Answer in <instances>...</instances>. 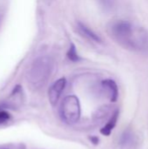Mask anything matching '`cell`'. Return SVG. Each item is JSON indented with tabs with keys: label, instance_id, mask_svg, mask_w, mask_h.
<instances>
[{
	"label": "cell",
	"instance_id": "6da1fadb",
	"mask_svg": "<svg viewBox=\"0 0 148 149\" xmlns=\"http://www.w3.org/2000/svg\"><path fill=\"white\" fill-rule=\"evenodd\" d=\"M112 34L123 46L136 50H148V33L126 21H120L112 26Z\"/></svg>",
	"mask_w": 148,
	"mask_h": 149
},
{
	"label": "cell",
	"instance_id": "7a4b0ae2",
	"mask_svg": "<svg viewBox=\"0 0 148 149\" xmlns=\"http://www.w3.org/2000/svg\"><path fill=\"white\" fill-rule=\"evenodd\" d=\"M80 114L81 109L79 99L73 95L65 97L60 107V116L62 120L66 124L72 125L78 122Z\"/></svg>",
	"mask_w": 148,
	"mask_h": 149
},
{
	"label": "cell",
	"instance_id": "3957f363",
	"mask_svg": "<svg viewBox=\"0 0 148 149\" xmlns=\"http://www.w3.org/2000/svg\"><path fill=\"white\" fill-rule=\"evenodd\" d=\"M65 85H66L65 79L61 78V79H58L50 87L48 94H49V100L52 106H55L58 103V100H59V98H60V96H61V94H62V93L65 87Z\"/></svg>",
	"mask_w": 148,
	"mask_h": 149
},
{
	"label": "cell",
	"instance_id": "277c9868",
	"mask_svg": "<svg viewBox=\"0 0 148 149\" xmlns=\"http://www.w3.org/2000/svg\"><path fill=\"white\" fill-rule=\"evenodd\" d=\"M102 85L108 91L111 101L115 102L118 100V96H119V91H118L117 84L113 79H106L102 82Z\"/></svg>",
	"mask_w": 148,
	"mask_h": 149
},
{
	"label": "cell",
	"instance_id": "5b68a950",
	"mask_svg": "<svg viewBox=\"0 0 148 149\" xmlns=\"http://www.w3.org/2000/svg\"><path fill=\"white\" fill-rule=\"evenodd\" d=\"M79 30L80 33L83 36H85V38H87L88 39H90L92 41H94V42H97V43L101 42L100 38L95 32H93L91 29H89L87 26H85V24H83L81 23H79Z\"/></svg>",
	"mask_w": 148,
	"mask_h": 149
},
{
	"label": "cell",
	"instance_id": "8992f818",
	"mask_svg": "<svg viewBox=\"0 0 148 149\" xmlns=\"http://www.w3.org/2000/svg\"><path fill=\"white\" fill-rule=\"evenodd\" d=\"M118 117H119V112H115L114 114L112 116V118L110 119V120L106 124V126L104 127L101 128L100 133L105 135V136H109L112 133V131L113 130V128L115 127L116 124H117V120H118Z\"/></svg>",
	"mask_w": 148,
	"mask_h": 149
},
{
	"label": "cell",
	"instance_id": "52a82bcc",
	"mask_svg": "<svg viewBox=\"0 0 148 149\" xmlns=\"http://www.w3.org/2000/svg\"><path fill=\"white\" fill-rule=\"evenodd\" d=\"M67 56L68 58L72 60V61H78L79 59V57L77 53V51H76V47L74 45H72L68 52H67Z\"/></svg>",
	"mask_w": 148,
	"mask_h": 149
},
{
	"label": "cell",
	"instance_id": "ba28073f",
	"mask_svg": "<svg viewBox=\"0 0 148 149\" xmlns=\"http://www.w3.org/2000/svg\"><path fill=\"white\" fill-rule=\"evenodd\" d=\"M10 113L5 111H0V123H3L10 119Z\"/></svg>",
	"mask_w": 148,
	"mask_h": 149
},
{
	"label": "cell",
	"instance_id": "9c48e42d",
	"mask_svg": "<svg viewBox=\"0 0 148 149\" xmlns=\"http://www.w3.org/2000/svg\"><path fill=\"white\" fill-rule=\"evenodd\" d=\"M90 140H91V141L94 144V145H97L98 143H99V138L98 137H96V136H92L91 138H90Z\"/></svg>",
	"mask_w": 148,
	"mask_h": 149
},
{
	"label": "cell",
	"instance_id": "30bf717a",
	"mask_svg": "<svg viewBox=\"0 0 148 149\" xmlns=\"http://www.w3.org/2000/svg\"><path fill=\"white\" fill-rule=\"evenodd\" d=\"M3 149H4V148H3Z\"/></svg>",
	"mask_w": 148,
	"mask_h": 149
}]
</instances>
